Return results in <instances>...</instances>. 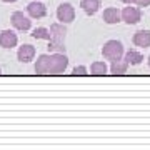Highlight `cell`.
<instances>
[{
    "mask_svg": "<svg viewBox=\"0 0 150 150\" xmlns=\"http://www.w3.org/2000/svg\"><path fill=\"white\" fill-rule=\"evenodd\" d=\"M102 55H103V59L110 60V62L122 59L123 55H125L123 43L120 40H108V42H105L102 47Z\"/></svg>",
    "mask_w": 150,
    "mask_h": 150,
    "instance_id": "1",
    "label": "cell"
},
{
    "mask_svg": "<svg viewBox=\"0 0 150 150\" xmlns=\"http://www.w3.org/2000/svg\"><path fill=\"white\" fill-rule=\"evenodd\" d=\"M69 67V59L65 54H50V67L48 75H60Z\"/></svg>",
    "mask_w": 150,
    "mask_h": 150,
    "instance_id": "2",
    "label": "cell"
},
{
    "mask_svg": "<svg viewBox=\"0 0 150 150\" xmlns=\"http://www.w3.org/2000/svg\"><path fill=\"white\" fill-rule=\"evenodd\" d=\"M30 18H32L30 15H25L23 12L17 10V12H13V13H12L10 22H12V25H13L17 30L27 32V30H30V28H32V20H30Z\"/></svg>",
    "mask_w": 150,
    "mask_h": 150,
    "instance_id": "3",
    "label": "cell"
},
{
    "mask_svg": "<svg viewBox=\"0 0 150 150\" xmlns=\"http://www.w3.org/2000/svg\"><path fill=\"white\" fill-rule=\"evenodd\" d=\"M57 20L62 23H72L75 20V8L72 4H62L57 8Z\"/></svg>",
    "mask_w": 150,
    "mask_h": 150,
    "instance_id": "4",
    "label": "cell"
},
{
    "mask_svg": "<svg viewBox=\"0 0 150 150\" xmlns=\"http://www.w3.org/2000/svg\"><path fill=\"white\" fill-rule=\"evenodd\" d=\"M35 55H37V50H35V47L30 45V43H25V45L18 47V50H17V59H18L20 64H28V62H32V60L35 59Z\"/></svg>",
    "mask_w": 150,
    "mask_h": 150,
    "instance_id": "5",
    "label": "cell"
},
{
    "mask_svg": "<svg viewBox=\"0 0 150 150\" xmlns=\"http://www.w3.org/2000/svg\"><path fill=\"white\" fill-rule=\"evenodd\" d=\"M122 20L129 25L139 23L142 20V12H140L139 7H125L122 10Z\"/></svg>",
    "mask_w": 150,
    "mask_h": 150,
    "instance_id": "6",
    "label": "cell"
},
{
    "mask_svg": "<svg viewBox=\"0 0 150 150\" xmlns=\"http://www.w3.org/2000/svg\"><path fill=\"white\" fill-rule=\"evenodd\" d=\"M18 43V37L13 30H2L0 32V47L2 48H13Z\"/></svg>",
    "mask_w": 150,
    "mask_h": 150,
    "instance_id": "7",
    "label": "cell"
},
{
    "mask_svg": "<svg viewBox=\"0 0 150 150\" xmlns=\"http://www.w3.org/2000/svg\"><path fill=\"white\" fill-rule=\"evenodd\" d=\"M27 13L32 18H43L47 15V7L43 5L40 0H33L27 5Z\"/></svg>",
    "mask_w": 150,
    "mask_h": 150,
    "instance_id": "8",
    "label": "cell"
},
{
    "mask_svg": "<svg viewBox=\"0 0 150 150\" xmlns=\"http://www.w3.org/2000/svg\"><path fill=\"white\" fill-rule=\"evenodd\" d=\"M65 37H67L65 23L59 22V23H52L50 25V40H54V42H64Z\"/></svg>",
    "mask_w": 150,
    "mask_h": 150,
    "instance_id": "9",
    "label": "cell"
},
{
    "mask_svg": "<svg viewBox=\"0 0 150 150\" xmlns=\"http://www.w3.org/2000/svg\"><path fill=\"white\" fill-rule=\"evenodd\" d=\"M103 22L108 23V25L122 22V12L118 10V8H115V7H108V8L103 10Z\"/></svg>",
    "mask_w": 150,
    "mask_h": 150,
    "instance_id": "10",
    "label": "cell"
},
{
    "mask_svg": "<svg viewBox=\"0 0 150 150\" xmlns=\"http://www.w3.org/2000/svg\"><path fill=\"white\" fill-rule=\"evenodd\" d=\"M132 42H134L135 47H142V48L150 47V32L149 30H139V32H135Z\"/></svg>",
    "mask_w": 150,
    "mask_h": 150,
    "instance_id": "11",
    "label": "cell"
},
{
    "mask_svg": "<svg viewBox=\"0 0 150 150\" xmlns=\"http://www.w3.org/2000/svg\"><path fill=\"white\" fill-rule=\"evenodd\" d=\"M48 67H50V55H47V54L38 55L37 62H35V74L48 75Z\"/></svg>",
    "mask_w": 150,
    "mask_h": 150,
    "instance_id": "12",
    "label": "cell"
},
{
    "mask_svg": "<svg viewBox=\"0 0 150 150\" xmlns=\"http://www.w3.org/2000/svg\"><path fill=\"white\" fill-rule=\"evenodd\" d=\"M80 7L87 15H95L97 12L100 10L102 4H100V0H82Z\"/></svg>",
    "mask_w": 150,
    "mask_h": 150,
    "instance_id": "13",
    "label": "cell"
},
{
    "mask_svg": "<svg viewBox=\"0 0 150 150\" xmlns=\"http://www.w3.org/2000/svg\"><path fill=\"white\" fill-rule=\"evenodd\" d=\"M127 70H129V62L125 59L113 60L112 65H110V74L112 75H125Z\"/></svg>",
    "mask_w": 150,
    "mask_h": 150,
    "instance_id": "14",
    "label": "cell"
},
{
    "mask_svg": "<svg viewBox=\"0 0 150 150\" xmlns=\"http://www.w3.org/2000/svg\"><path fill=\"white\" fill-rule=\"evenodd\" d=\"M123 59L129 62V65H139V64H142L144 55L140 52H137V50H127L125 55H123Z\"/></svg>",
    "mask_w": 150,
    "mask_h": 150,
    "instance_id": "15",
    "label": "cell"
},
{
    "mask_svg": "<svg viewBox=\"0 0 150 150\" xmlns=\"http://www.w3.org/2000/svg\"><path fill=\"white\" fill-rule=\"evenodd\" d=\"M108 67L105 62H102V60H97V62H93V64L90 65V75H107L108 72Z\"/></svg>",
    "mask_w": 150,
    "mask_h": 150,
    "instance_id": "16",
    "label": "cell"
},
{
    "mask_svg": "<svg viewBox=\"0 0 150 150\" xmlns=\"http://www.w3.org/2000/svg\"><path fill=\"white\" fill-rule=\"evenodd\" d=\"M32 37L37 40H50V28L45 27H37L32 30Z\"/></svg>",
    "mask_w": 150,
    "mask_h": 150,
    "instance_id": "17",
    "label": "cell"
},
{
    "mask_svg": "<svg viewBox=\"0 0 150 150\" xmlns=\"http://www.w3.org/2000/svg\"><path fill=\"white\" fill-rule=\"evenodd\" d=\"M48 52H52V54H65L64 42H54V40H48Z\"/></svg>",
    "mask_w": 150,
    "mask_h": 150,
    "instance_id": "18",
    "label": "cell"
},
{
    "mask_svg": "<svg viewBox=\"0 0 150 150\" xmlns=\"http://www.w3.org/2000/svg\"><path fill=\"white\" fill-rule=\"evenodd\" d=\"M72 75H88V70H87L85 65H79V67H74Z\"/></svg>",
    "mask_w": 150,
    "mask_h": 150,
    "instance_id": "19",
    "label": "cell"
},
{
    "mask_svg": "<svg viewBox=\"0 0 150 150\" xmlns=\"http://www.w3.org/2000/svg\"><path fill=\"white\" fill-rule=\"evenodd\" d=\"M134 4L137 7H149L150 5V0H134Z\"/></svg>",
    "mask_w": 150,
    "mask_h": 150,
    "instance_id": "20",
    "label": "cell"
},
{
    "mask_svg": "<svg viewBox=\"0 0 150 150\" xmlns=\"http://www.w3.org/2000/svg\"><path fill=\"white\" fill-rule=\"evenodd\" d=\"M120 2H123V4H127V5H130V4H134V0H120Z\"/></svg>",
    "mask_w": 150,
    "mask_h": 150,
    "instance_id": "21",
    "label": "cell"
},
{
    "mask_svg": "<svg viewBox=\"0 0 150 150\" xmlns=\"http://www.w3.org/2000/svg\"><path fill=\"white\" fill-rule=\"evenodd\" d=\"M4 2H7V4H13V2H17V0H4Z\"/></svg>",
    "mask_w": 150,
    "mask_h": 150,
    "instance_id": "22",
    "label": "cell"
},
{
    "mask_svg": "<svg viewBox=\"0 0 150 150\" xmlns=\"http://www.w3.org/2000/svg\"><path fill=\"white\" fill-rule=\"evenodd\" d=\"M149 67H150V57H149Z\"/></svg>",
    "mask_w": 150,
    "mask_h": 150,
    "instance_id": "23",
    "label": "cell"
},
{
    "mask_svg": "<svg viewBox=\"0 0 150 150\" xmlns=\"http://www.w3.org/2000/svg\"><path fill=\"white\" fill-rule=\"evenodd\" d=\"M0 74H2V69H0Z\"/></svg>",
    "mask_w": 150,
    "mask_h": 150,
    "instance_id": "24",
    "label": "cell"
}]
</instances>
